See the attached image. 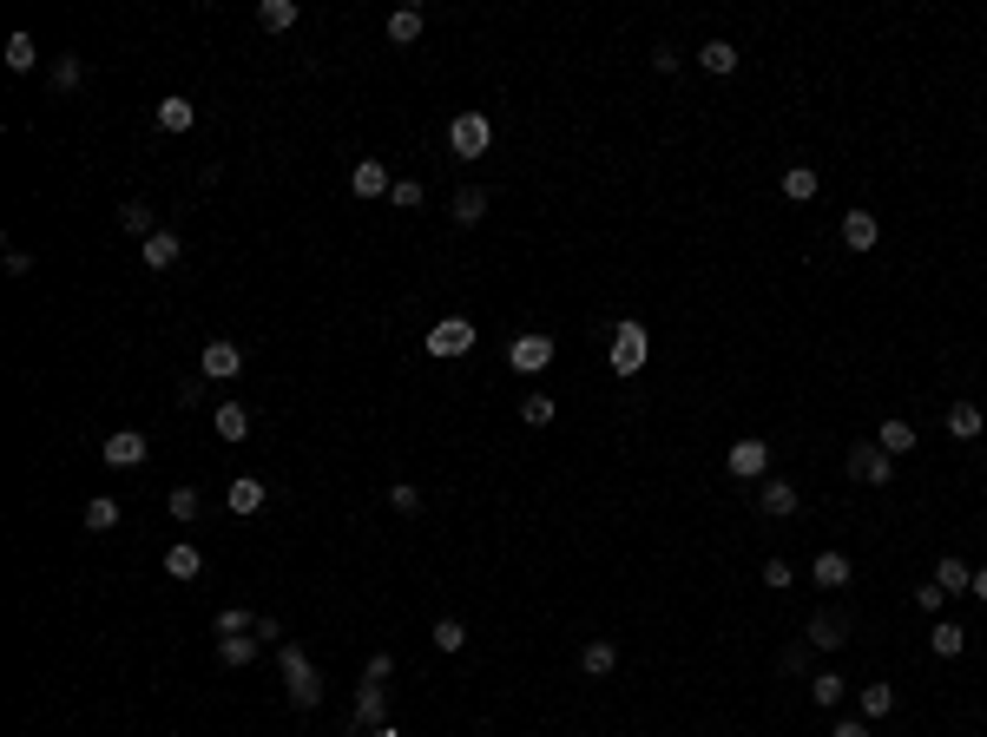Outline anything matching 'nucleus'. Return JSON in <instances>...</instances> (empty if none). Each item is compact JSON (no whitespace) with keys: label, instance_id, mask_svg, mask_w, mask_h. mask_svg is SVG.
<instances>
[{"label":"nucleus","instance_id":"49","mask_svg":"<svg viewBox=\"0 0 987 737\" xmlns=\"http://www.w3.org/2000/svg\"><path fill=\"white\" fill-rule=\"evenodd\" d=\"M968 593H974V599H987V566H981V573H974V586H968Z\"/></svg>","mask_w":987,"mask_h":737},{"label":"nucleus","instance_id":"2","mask_svg":"<svg viewBox=\"0 0 987 737\" xmlns=\"http://www.w3.org/2000/svg\"><path fill=\"white\" fill-rule=\"evenodd\" d=\"M645 349H652V336H645V323H619V330H612V343H606V356H612V369H619V376H639L645 369Z\"/></svg>","mask_w":987,"mask_h":737},{"label":"nucleus","instance_id":"48","mask_svg":"<svg viewBox=\"0 0 987 737\" xmlns=\"http://www.w3.org/2000/svg\"><path fill=\"white\" fill-rule=\"evenodd\" d=\"M830 737H869V718H843V724H836Z\"/></svg>","mask_w":987,"mask_h":737},{"label":"nucleus","instance_id":"40","mask_svg":"<svg viewBox=\"0 0 987 737\" xmlns=\"http://www.w3.org/2000/svg\"><path fill=\"white\" fill-rule=\"evenodd\" d=\"M237 632H257V619L244 606H224L218 612V639H237Z\"/></svg>","mask_w":987,"mask_h":737},{"label":"nucleus","instance_id":"45","mask_svg":"<svg viewBox=\"0 0 987 737\" xmlns=\"http://www.w3.org/2000/svg\"><path fill=\"white\" fill-rule=\"evenodd\" d=\"M389 501L402 507V514H415V507H422V494H415V487H408V481H395V487H389Z\"/></svg>","mask_w":987,"mask_h":737},{"label":"nucleus","instance_id":"13","mask_svg":"<svg viewBox=\"0 0 987 737\" xmlns=\"http://www.w3.org/2000/svg\"><path fill=\"white\" fill-rule=\"evenodd\" d=\"M803 639H810L816 652H836V645L849 639V619H843V612H830V606H823V612H810V626H803Z\"/></svg>","mask_w":987,"mask_h":737},{"label":"nucleus","instance_id":"44","mask_svg":"<svg viewBox=\"0 0 987 737\" xmlns=\"http://www.w3.org/2000/svg\"><path fill=\"white\" fill-rule=\"evenodd\" d=\"M764 586L770 593H784V586H797V573H790L784 560H764Z\"/></svg>","mask_w":987,"mask_h":737},{"label":"nucleus","instance_id":"18","mask_svg":"<svg viewBox=\"0 0 987 737\" xmlns=\"http://www.w3.org/2000/svg\"><path fill=\"white\" fill-rule=\"evenodd\" d=\"M191 126H198V106H191L185 93L158 99V132H191Z\"/></svg>","mask_w":987,"mask_h":737},{"label":"nucleus","instance_id":"47","mask_svg":"<svg viewBox=\"0 0 987 737\" xmlns=\"http://www.w3.org/2000/svg\"><path fill=\"white\" fill-rule=\"evenodd\" d=\"M389 672H395V659H389V652H376V659H369V685H389Z\"/></svg>","mask_w":987,"mask_h":737},{"label":"nucleus","instance_id":"21","mask_svg":"<svg viewBox=\"0 0 987 737\" xmlns=\"http://www.w3.org/2000/svg\"><path fill=\"white\" fill-rule=\"evenodd\" d=\"M843 698H849V678H843V672H810V705L836 711Z\"/></svg>","mask_w":987,"mask_h":737},{"label":"nucleus","instance_id":"26","mask_svg":"<svg viewBox=\"0 0 987 737\" xmlns=\"http://www.w3.org/2000/svg\"><path fill=\"white\" fill-rule=\"evenodd\" d=\"M580 672H586V678H606V672H619V645H612V639H593V645L580 652Z\"/></svg>","mask_w":987,"mask_h":737},{"label":"nucleus","instance_id":"30","mask_svg":"<svg viewBox=\"0 0 987 737\" xmlns=\"http://www.w3.org/2000/svg\"><path fill=\"white\" fill-rule=\"evenodd\" d=\"M935 586H941V593H968V586H974V573L955 560V553H948V560H935Z\"/></svg>","mask_w":987,"mask_h":737},{"label":"nucleus","instance_id":"36","mask_svg":"<svg viewBox=\"0 0 987 737\" xmlns=\"http://www.w3.org/2000/svg\"><path fill=\"white\" fill-rule=\"evenodd\" d=\"M428 639H435V652H461V645H468V626H461V619H435Z\"/></svg>","mask_w":987,"mask_h":737},{"label":"nucleus","instance_id":"28","mask_svg":"<svg viewBox=\"0 0 987 737\" xmlns=\"http://www.w3.org/2000/svg\"><path fill=\"white\" fill-rule=\"evenodd\" d=\"M165 573H172V580H198V573H204V553L191 547V540H178V547L165 553Z\"/></svg>","mask_w":987,"mask_h":737},{"label":"nucleus","instance_id":"42","mask_svg":"<svg viewBox=\"0 0 987 737\" xmlns=\"http://www.w3.org/2000/svg\"><path fill=\"white\" fill-rule=\"evenodd\" d=\"M165 507H172V520H198V487H172V501H165Z\"/></svg>","mask_w":987,"mask_h":737},{"label":"nucleus","instance_id":"43","mask_svg":"<svg viewBox=\"0 0 987 737\" xmlns=\"http://www.w3.org/2000/svg\"><path fill=\"white\" fill-rule=\"evenodd\" d=\"M389 204H395V211H415V204H422V178H395Z\"/></svg>","mask_w":987,"mask_h":737},{"label":"nucleus","instance_id":"16","mask_svg":"<svg viewBox=\"0 0 987 737\" xmlns=\"http://www.w3.org/2000/svg\"><path fill=\"white\" fill-rule=\"evenodd\" d=\"M757 507H764L770 520H790V514L803 507V494H797V487L784 481V474H777V481H764V487H757Z\"/></svg>","mask_w":987,"mask_h":737},{"label":"nucleus","instance_id":"23","mask_svg":"<svg viewBox=\"0 0 987 737\" xmlns=\"http://www.w3.org/2000/svg\"><path fill=\"white\" fill-rule=\"evenodd\" d=\"M698 66H705L711 79H731L737 73V47L731 40H705V47H698Z\"/></svg>","mask_w":987,"mask_h":737},{"label":"nucleus","instance_id":"50","mask_svg":"<svg viewBox=\"0 0 987 737\" xmlns=\"http://www.w3.org/2000/svg\"><path fill=\"white\" fill-rule=\"evenodd\" d=\"M369 737H408V731H395V724H382V731H369Z\"/></svg>","mask_w":987,"mask_h":737},{"label":"nucleus","instance_id":"20","mask_svg":"<svg viewBox=\"0 0 987 737\" xmlns=\"http://www.w3.org/2000/svg\"><path fill=\"white\" fill-rule=\"evenodd\" d=\"M941 422H948V435H955V441H974V435H987V415H981L974 402H955L948 415H941Z\"/></svg>","mask_w":987,"mask_h":737},{"label":"nucleus","instance_id":"9","mask_svg":"<svg viewBox=\"0 0 987 737\" xmlns=\"http://www.w3.org/2000/svg\"><path fill=\"white\" fill-rule=\"evenodd\" d=\"M264 501H270V487L257 481V474H237L231 487H224V507H231L237 520H251V514H264Z\"/></svg>","mask_w":987,"mask_h":737},{"label":"nucleus","instance_id":"4","mask_svg":"<svg viewBox=\"0 0 987 737\" xmlns=\"http://www.w3.org/2000/svg\"><path fill=\"white\" fill-rule=\"evenodd\" d=\"M547 362H553V336L527 330V336H514V343H507V369H514V376H540Z\"/></svg>","mask_w":987,"mask_h":737},{"label":"nucleus","instance_id":"15","mask_svg":"<svg viewBox=\"0 0 987 737\" xmlns=\"http://www.w3.org/2000/svg\"><path fill=\"white\" fill-rule=\"evenodd\" d=\"M843 244L849 251H876L882 244V218L876 211H843Z\"/></svg>","mask_w":987,"mask_h":737},{"label":"nucleus","instance_id":"19","mask_svg":"<svg viewBox=\"0 0 987 737\" xmlns=\"http://www.w3.org/2000/svg\"><path fill=\"white\" fill-rule=\"evenodd\" d=\"M178 257H185L178 231H152V237H145V270H172Z\"/></svg>","mask_w":987,"mask_h":737},{"label":"nucleus","instance_id":"37","mask_svg":"<svg viewBox=\"0 0 987 737\" xmlns=\"http://www.w3.org/2000/svg\"><path fill=\"white\" fill-rule=\"evenodd\" d=\"M33 60H40L33 33H14V40H7V66H14V73H33Z\"/></svg>","mask_w":987,"mask_h":737},{"label":"nucleus","instance_id":"46","mask_svg":"<svg viewBox=\"0 0 987 737\" xmlns=\"http://www.w3.org/2000/svg\"><path fill=\"white\" fill-rule=\"evenodd\" d=\"M941 599H948V593H941V586H935V580H922V586H915V606H922V612H935V606H941Z\"/></svg>","mask_w":987,"mask_h":737},{"label":"nucleus","instance_id":"8","mask_svg":"<svg viewBox=\"0 0 987 737\" xmlns=\"http://www.w3.org/2000/svg\"><path fill=\"white\" fill-rule=\"evenodd\" d=\"M382 718H389V685H362L356 691V711H349V731H382Z\"/></svg>","mask_w":987,"mask_h":737},{"label":"nucleus","instance_id":"38","mask_svg":"<svg viewBox=\"0 0 987 737\" xmlns=\"http://www.w3.org/2000/svg\"><path fill=\"white\" fill-rule=\"evenodd\" d=\"M915 448V428L909 422H882V455H909Z\"/></svg>","mask_w":987,"mask_h":737},{"label":"nucleus","instance_id":"10","mask_svg":"<svg viewBox=\"0 0 987 737\" xmlns=\"http://www.w3.org/2000/svg\"><path fill=\"white\" fill-rule=\"evenodd\" d=\"M145 455H152V441H145L139 428H119V435H106V468H145Z\"/></svg>","mask_w":987,"mask_h":737},{"label":"nucleus","instance_id":"29","mask_svg":"<svg viewBox=\"0 0 987 737\" xmlns=\"http://www.w3.org/2000/svg\"><path fill=\"white\" fill-rule=\"evenodd\" d=\"M487 218V191L481 185H461L455 191V224H481Z\"/></svg>","mask_w":987,"mask_h":737},{"label":"nucleus","instance_id":"24","mask_svg":"<svg viewBox=\"0 0 987 737\" xmlns=\"http://www.w3.org/2000/svg\"><path fill=\"white\" fill-rule=\"evenodd\" d=\"M211 428H218L224 441H244V435H251V408H244V402H218V415H211Z\"/></svg>","mask_w":987,"mask_h":737},{"label":"nucleus","instance_id":"14","mask_svg":"<svg viewBox=\"0 0 987 737\" xmlns=\"http://www.w3.org/2000/svg\"><path fill=\"white\" fill-rule=\"evenodd\" d=\"M731 474H737V481H764V474H770V448L757 435H744L731 448Z\"/></svg>","mask_w":987,"mask_h":737},{"label":"nucleus","instance_id":"17","mask_svg":"<svg viewBox=\"0 0 987 737\" xmlns=\"http://www.w3.org/2000/svg\"><path fill=\"white\" fill-rule=\"evenodd\" d=\"M297 20H303L297 0H257V27H264V33H290Z\"/></svg>","mask_w":987,"mask_h":737},{"label":"nucleus","instance_id":"22","mask_svg":"<svg viewBox=\"0 0 987 737\" xmlns=\"http://www.w3.org/2000/svg\"><path fill=\"white\" fill-rule=\"evenodd\" d=\"M422 7H395L389 14V47H415V40H422Z\"/></svg>","mask_w":987,"mask_h":737},{"label":"nucleus","instance_id":"34","mask_svg":"<svg viewBox=\"0 0 987 737\" xmlns=\"http://www.w3.org/2000/svg\"><path fill=\"white\" fill-rule=\"evenodd\" d=\"M784 198L790 204H810L816 198V172H810V165H790V172H784Z\"/></svg>","mask_w":987,"mask_h":737},{"label":"nucleus","instance_id":"3","mask_svg":"<svg viewBox=\"0 0 987 737\" xmlns=\"http://www.w3.org/2000/svg\"><path fill=\"white\" fill-rule=\"evenodd\" d=\"M849 481H862V487L895 481V455H882V441H856L849 448Z\"/></svg>","mask_w":987,"mask_h":737},{"label":"nucleus","instance_id":"33","mask_svg":"<svg viewBox=\"0 0 987 737\" xmlns=\"http://www.w3.org/2000/svg\"><path fill=\"white\" fill-rule=\"evenodd\" d=\"M218 659L231 665V672H237V665H251V659H257V632H237V639H218Z\"/></svg>","mask_w":987,"mask_h":737},{"label":"nucleus","instance_id":"12","mask_svg":"<svg viewBox=\"0 0 987 737\" xmlns=\"http://www.w3.org/2000/svg\"><path fill=\"white\" fill-rule=\"evenodd\" d=\"M349 191H356V198H389L395 178H389V165H382V158H356V172H349Z\"/></svg>","mask_w":987,"mask_h":737},{"label":"nucleus","instance_id":"35","mask_svg":"<svg viewBox=\"0 0 987 737\" xmlns=\"http://www.w3.org/2000/svg\"><path fill=\"white\" fill-rule=\"evenodd\" d=\"M79 79H86L79 53H60V60H53V93H79Z\"/></svg>","mask_w":987,"mask_h":737},{"label":"nucleus","instance_id":"11","mask_svg":"<svg viewBox=\"0 0 987 737\" xmlns=\"http://www.w3.org/2000/svg\"><path fill=\"white\" fill-rule=\"evenodd\" d=\"M810 580H816V586H823V593H843V586H849V580H856V566H849V553H836V547H823V553H816V560H810Z\"/></svg>","mask_w":987,"mask_h":737},{"label":"nucleus","instance_id":"39","mask_svg":"<svg viewBox=\"0 0 987 737\" xmlns=\"http://www.w3.org/2000/svg\"><path fill=\"white\" fill-rule=\"evenodd\" d=\"M777 672H790V678H810V639H803V645H784V652H777Z\"/></svg>","mask_w":987,"mask_h":737},{"label":"nucleus","instance_id":"41","mask_svg":"<svg viewBox=\"0 0 987 737\" xmlns=\"http://www.w3.org/2000/svg\"><path fill=\"white\" fill-rule=\"evenodd\" d=\"M520 422H527V428H547L553 422V395H527V402H520Z\"/></svg>","mask_w":987,"mask_h":737},{"label":"nucleus","instance_id":"6","mask_svg":"<svg viewBox=\"0 0 987 737\" xmlns=\"http://www.w3.org/2000/svg\"><path fill=\"white\" fill-rule=\"evenodd\" d=\"M448 145H455V158H481L487 145H494V126H487V112H461L455 126H448Z\"/></svg>","mask_w":987,"mask_h":737},{"label":"nucleus","instance_id":"27","mask_svg":"<svg viewBox=\"0 0 987 737\" xmlns=\"http://www.w3.org/2000/svg\"><path fill=\"white\" fill-rule=\"evenodd\" d=\"M928 645H935V659H961V652H968V626H955V619H941V626L928 632Z\"/></svg>","mask_w":987,"mask_h":737},{"label":"nucleus","instance_id":"31","mask_svg":"<svg viewBox=\"0 0 987 737\" xmlns=\"http://www.w3.org/2000/svg\"><path fill=\"white\" fill-rule=\"evenodd\" d=\"M856 705H862V718H869V724H876V718H889V711H895V685H862V698H856Z\"/></svg>","mask_w":987,"mask_h":737},{"label":"nucleus","instance_id":"7","mask_svg":"<svg viewBox=\"0 0 987 737\" xmlns=\"http://www.w3.org/2000/svg\"><path fill=\"white\" fill-rule=\"evenodd\" d=\"M198 376H204V382H231V376H244V349H237V343H224V336H218V343H204Z\"/></svg>","mask_w":987,"mask_h":737},{"label":"nucleus","instance_id":"1","mask_svg":"<svg viewBox=\"0 0 987 737\" xmlns=\"http://www.w3.org/2000/svg\"><path fill=\"white\" fill-rule=\"evenodd\" d=\"M277 659H283V691H290V705H297V711H316V705H323V672L303 659L297 645L283 639V645H277Z\"/></svg>","mask_w":987,"mask_h":737},{"label":"nucleus","instance_id":"5","mask_svg":"<svg viewBox=\"0 0 987 737\" xmlns=\"http://www.w3.org/2000/svg\"><path fill=\"white\" fill-rule=\"evenodd\" d=\"M474 343H481V336H474L468 316H441L435 330H428V356H468Z\"/></svg>","mask_w":987,"mask_h":737},{"label":"nucleus","instance_id":"25","mask_svg":"<svg viewBox=\"0 0 987 737\" xmlns=\"http://www.w3.org/2000/svg\"><path fill=\"white\" fill-rule=\"evenodd\" d=\"M119 231H132V237H139V244H145V237L158 231L152 204H145V198H126V204H119Z\"/></svg>","mask_w":987,"mask_h":737},{"label":"nucleus","instance_id":"32","mask_svg":"<svg viewBox=\"0 0 987 737\" xmlns=\"http://www.w3.org/2000/svg\"><path fill=\"white\" fill-rule=\"evenodd\" d=\"M86 527H93V534H112V527H119V501H112V494H93V501H86Z\"/></svg>","mask_w":987,"mask_h":737}]
</instances>
